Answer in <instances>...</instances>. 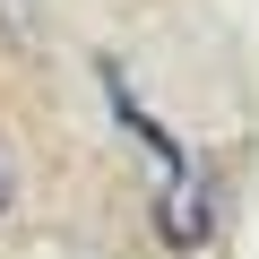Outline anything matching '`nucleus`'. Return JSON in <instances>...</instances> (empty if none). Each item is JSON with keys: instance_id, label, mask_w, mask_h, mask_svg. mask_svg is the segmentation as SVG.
Here are the masks:
<instances>
[{"instance_id": "nucleus-1", "label": "nucleus", "mask_w": 259, "mask_h": 259, "mask_svg": "<svg viewBox=\"0 0 259 259\" xmlns=\"http://www.w3.org/2000/svg\"><path fill=\"white\" fill-rule=\"evenodd\" d=\"M0 26H9V44H35V0H0Z\"/></svg>"}, {"instance_id": "nucleus-2", "label": "nucleus", "mask_w": 259, "mask_h": 259, "mask_svg": "<svg viewBox=\"0 0 259 259\" xmlns=\"http://www.w3.org/2000/svg\"><path fill=\"white\" fill-rule=\"evenodd\" d=\"M9 199H18V182H9V164H0V216H9Z\"/></svg>"}]
</instances>
